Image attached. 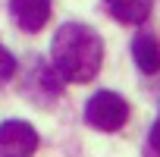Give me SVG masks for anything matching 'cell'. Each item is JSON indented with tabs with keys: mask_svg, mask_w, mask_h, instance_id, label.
<instances>
[{
	"mask_svg": "<svg viewBox=\"0 0 160 157\" xmlns=\"http://www.w3.org/2000/svg\"><path fill=\"white\" fill-rule=\"evenodd\" d=\"M50 57L57 66V75L63 82L85 85L101 72L104 63V38L88 28L85 22H66L57 28L50 41Z\"/></svg>",
	"mask_w": 160,
	"mask_h": 157,
	"instance_id": "cell-1",
	"label": "cell"
},
{
	"mask_svg": "<svg viewBox=\"0 0 160 157\" xmlns=\"http://www.w3.org/2000/svg\"><path fill=\"white\" fill-rule=\"evenodd\" d=\"M129 119V104L116 91H98L85 104V123L98 132H116Z\"/></svg>",
	"mask_w": 160,
	"mask_h": 157,
	"instance_id": "cell-2",
	"label": "cell"
},
{
	"mask_svg": "<svg viewBox=\"0 0 160 157\" xmlns=\"http://www.w3.org/2000/svg\"><path fill=\"white\" fill-rule=\"evenodd\" d=\"M41 138L32 123L25 119H7L0 123V157H32L38 151Z\"/></svg>",
	"mask_w": 160,
	"mask_h": 157,
	"instance_id": "cell-3",
	"label": "cell"
},
{
	"mask_svg": "<svg viewBox=\"0 0 160 157\" xmlns=\"http://www.w3.org/2000/svg\"><path fill=\"white\" fill-rule=\"evenodd\" d=\"M10 19L22 32L35 35L50 19V0H10Z\"/></svg>",
	"mask_w": 160,
	"mask_h": 157,
	"instance_id": "cell-4",
	"label": "cell"
},
{
	"mask_svg": "<svg viewBox=\"0 0 160 157\" xmlns=\"http://www.w3.org/2000/svg\"><path fill=\"white\" fill-rule=\"evenodd\" d=\"M38 88L35 94H32V101H38V104H44V101H50V98H57L60 91H63V82H60V75L44 63V60H32L28 63V78L22 82V91L25 88Z\"/></svg>",
	"mask_w": 160,
	"mask_h": 157,
	"instance_id": "cell-5",
	"label": "cell"
},
{
	"mask_svg": "<svg viewBox=\"0 0 160 157\" xmlns=\"http://www.w3.org/2000/svg\"><path fill=\"white\" fill-rule=\"evenodd\" d=\"M132 57H135V66L144 72V75H154L160 72V41L154 35H135L132 41Z\"/></svg>",
	"mask_w": 160,
	"mask_h": 157,
	"instance_id": "cell-6",
	"label": "cell"
},
{
	"mask_svg": "<svg viewBox=\"0 0 160 157\" xmlns=\"http://www.w3.org/2000/svg\"><path fill=\"white\" fill-rule=\"evenodd\" d=\"M107 10L113 19L126 22V25H141L148 16H151V7L154 0H104Z\"/></svg>",
	"mask_w": 160,
	"mask_h": 157,
	"instance_id": "cell-7",
	"label": "cell"
},
{
	"mask_svg": "<svg viewBox=\"0 0 160 157\" xmlns=\"http://www.w3.org/2000/svg\"><path fill=\"white\" fill-rule=\"evenodd\" d=\"M16 69H19V63H16V57L3 47V44H0V85H3V82H10V78L16 75Z\"/></svg>",
	"mask_w": 160,
	"mask_h": 157,
	"instance_id": "cell-8",
	"label": "cell"
},
{
	"mask_svg": "<svg viewBox=\"0 0 160 157\" xmlns=\"http://www.w3.org/2000/svg\"><path fill=\"white\" fill-rule=\"evenodd\" d=\"M148 148H151V154H160V113H157V119H154V126H151Z\"/></svg>",
	"mask_w": 160,
	"mask_h": 157,
	"instance_id": "cell-9",
	"label": "cell"
}]
</instances>
